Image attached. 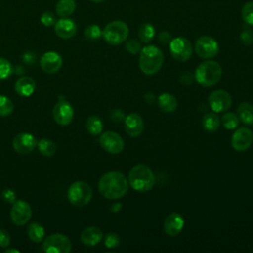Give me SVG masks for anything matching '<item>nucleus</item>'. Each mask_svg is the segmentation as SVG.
Segmentation results:
<instances>
[{
    "mask_svg": "<svg viewBox=\"0 0 253 253\" xmlns=\"http://www.w3.org/2000/svg\"><path fill=\"white\" fill-rule=\"evenodd\" d=\"M86 128L92 135H97L102 132L103 123L97 116H90L86 122Z\"/></svg>",
    "mask_w": 253,
    "mask_h": 253,
    "instance_id": "obj_28",
    "label": "nucleus"
},
{
    "mask_svg": "<svg viewBox=\"0 0 253 253\" xmlns=\"http://www.w3.org/2000/svg\"><path fill=\"white\" fill-rule=\"evenodd\" d=\"M2 198L7 203H14L16 201V193L12 189H5L2 192Z\"/></svg>",
    "mask_w": 253,
    "mask_h": 253,
    "instance_id": "obj_40",
    "label": "nucleus"
},
{
    "mask_svg": "<svg viewBox=\"0 0 253 253\" xmlns=\"http://www.w3.org/2000/svg\"><path fill=\"white\" fill-rule=\"evenodd\" d=\"M158 107L162 112L173 113L178 107V101L173 95L169 93H162L158 97Z\"/></svg>",
    "mask_w": 253,
    "mask_h": 253,
    "instance_id": "obj_22",
    "label": "nucleus"
},
{
    "mask_svg": "<svg viewBox=\"0 0 253 253\" xmlns=\"http://www.w3.org/2000/svg\"><path fill=\"white\" fill-rule=\"evenodd\" d=\"M219 125H220L219 118L213 112H209L205 114L202 119V126L209 132H213L217 130L219 127Z\"/></svg>",
    "mask_w": 253,
    "mask_h": 253,
    "instance_id": "obj_25",
    "label": "nucleus"
},
{
    "mask_svg": "<svg viewBox=\"0 0 253 253\" xmlns=\"http://www.w3.org/2000/svg\"><path fill=\"white\" fill-rule=\"evenodd\" d=\"M128 36V27L123 21H113L107 24L102 31V37L111 45L123 43Z\"/></svg>",
    "mask_w": 253,
    "mask_h": 253,
    "instance_id": "obj_5",
    "label": "nucleus"
},
{
    "mask_svg": "<svg viewBox=\"0 0 253 253\" xmlns=\"http://www.w3.org/2000/svg\"><path fill=\"white\" fill-rule=\"evenodd\" d=\"M164 55L162 50L155 45H146L141 48L139 54V68L142 73L152 75L162 67Z\"/></svg>",
    "mask_w": 253,
    "mask_h": 253,
    "instance_id": "obj_3",
    "label": "nucleus"
},
{
    "mask_svg": "<svg viewBox=\"0 0 253 253\" xmlns=\"http://www.w3.org/2000/svg\"><path fill=\"white\" fill-rule=\"evenodd\" d=\"M240 41L245 45L252 44L253 43V31L248 27H244V29L240 33Z\"/></svg>",
    "mask_w": 253,
    "mask_h": 253,
    "instance_id": "obj_38",
    "label": "nucleus"
},
{
    "mask_svg": "<svg viewBox=\"0 0 253 253\" xmlns=\"http://www.w3.org/2000/svg\"><path fill=\"white\" fill-rule=\"evenodd\" d=\"M110 118L112 119L113 122L115 123H121L123 121H125V114L122 110L120 109H114L111 111L110 113Z\"/></svg>",
    "mask_w": 253,
    "mask_h": 253,
    "instance_id": "obj_39",
    "label": "nucleus"
},
{
    "mask_svg": "<svg viewBox=\"0 0 253 253\" xmlns=\"http://www.w3.org/2000/svg\"><path fill=\"white\" fill-rule=\"evenodd\" d=\"M20 251L19 250H17V249H7L6 251H5V253H19Z\"/></svg>",
    "mask_w": 253,
    "mask_h": 253,
    "instance_id": "obj_46",
    "label": "nucleus"
},
{
    "mask_svg": "<svg viewBox=\"0 0 253 253\" xmlns=\"http://www.w3.org/2000/svg\"><path fill=\"white\" fill-rule=\"evenodd\" d=\"M126 49L130 54H137L141 50V44L137 40L130 39L126 43Z\"/></svg>",
    "mask_w": 253,
    "mask_h": 253,
    "instance_id": "obj_37",
    "label": "nucleus"
},
{
    "mask_svg": "<svg viewBox=\"0 0 253 253\" xmlns=\"http://www.w3.org/2000/svg\"><path fill=\"white\" fill-rule=\"evenodd\" d=\"M90 1L96 2V3H100V2H103V1H105V0H90Z\"/></svg>",
    "mask_w": 253,
    "mask_h": 253,
    "instance_id": "obj_47",
    "label": "nucleus"
},
{
    "mask_svg": "<svg viewBox=\"0 0 253 253\" xmlns=\"http://www.w3.org/2000/svg\"><path fill=\"white\" fill-rule=\"evenodd\" d=\"M154 99H155V96H154L152 93H147V94H145V96H144V100H145V102L148 103V104H151V103L154 101Z\"/></svg>",
    "mask_w": 253,
    "mask_h": 253,
    "instance_id": "obj_45",
    "label": "nucleus"
},
{
    "mask_svg": "<svg viewBox=\"0 0 253 253\" xmlns=\"http://www.w3.org/2000/svg\"><path fill=\"white\" fill-rule=\"evenodd\" d=\"M62 66V57L55 51H47L41 57V67L46 73H55Z\"/></svg>",
    "mask_w": 253,
    "mask_h": 253,
    "instance_id": "obj_16",
    "label": "nucleus"
},
{
    "mask_svg": "<svg viewBox=\"0 0 253 253\" xmlns=\"http://www.w3.org/2000/svg\"><path fill=\"white\" fill-rule=\"evenodd\" d=\"M36 89V81L30 76H23L15 83V90L22 97L31 96Z\"/></svg>",
    "mask_w": 253,
    "mask_h": 253,
    "instance_id": "obj_21",
    "label": "nucleus"
},
{
    "mask_svg": "<svg viewBox=\"0 0 253 253\" xmlns=\"http://www.w3.org/2000/svg\"><path fill=\"white\" fill-rule=\"evenodd\" d=\"M125 128L126 133L131 137L139 136L144 128V123L140 115L130 113L125 118Z\"/></svg>",
    "mask_w": 253,
    "mask_h": 253,
    "instance_id": "obj_17",
    "label": "nucleus"
},
{
    "mask_svg": "<svg viewBox=\"0 0 253 253\" xmlns=\"http://www.w3.org/2000/svg\"><path fill=\"white\" fill-rule=\"evenodd\" d=\"M155 35V29L154 27L149 24V23H145L142 24L139 29H138V38L142 42H149Z\"/></svg>",
    "mask_w": 253,
    "mask_h": 253,
    "instance_id": "obj_29",
    "label": "nucleus"
},
{
    "mask_svg": "<svg viewBox=\"0 0 253 253\" xmlns=\"http://www.w3.org/2000/svg\"><path fill=\"white\" fill-rule=\"evenodd\" d=\"M222 74L221 66L214 60H207L198 65L195 70V79L203 87L215 85Z\"/></svg>",
    "mask_w": 253,
    "mask_h": 253,
    "instance_id": "obj_4",
    "label": "nucleus"
},
{
    "mask_svg": "<svg viewBox=\"0 0 253 253\" xmlns=\"http://www.w3.org/2000/svg\"><path fill=\"white\" fill-rule=\"evenodd\" d=\"M183 227H184V219L177 212L170 213L165 218L164 223H163L164 231L169 236H176V235H178L182 231Z\"/></svg>",
    "mask_w": 253,
    "mask_h": 253,
    "instance_id": "obj_19",
    "label": "nucleus"
},
{
    "mask_svg": "<svg viewBox=\"0 0 253 253\" xmlns=\"http://www.w3.org/2000/svg\"><path fill=\"white\" fill-rule=\"evenodd\" d=\"M37 145H38L39 151L43 156H46V157L52 156L55 153V151H56V146H55L54 142L51 141L50 139H47V138L40 139L38 141Z\"/></svg>",
    "mask_w": 253,
    "mask_h": 253,
    "instance_id": "obj_27",
    "label": "nucleus"
},
{
    "mask_svg": "<svg viewBox=\"0 0 253 253\" xmlns=\"http://www.w3.org/2000/svg\"><path fill=\"white\" fill-rule=\"evenodd\" d=\"M103 238V232L98 226H88L80 234V239L87 246L97 245Z\"/></svg>",
    "mask_w": 253,
    "mask_h": 253,
    "instance_id": "obj_20",
    "label": "nucleus"
},
{
    "mask_svg": "<svg viewBox=\"0 0 253 253\" xmlns=\"http://www.w3.org/2000/svg\"><path fill=\"white\" fill-rule=\"evenodd\" d=\"M241 17L247 25L253 26V1L246 2L241 9Z\"/></svg>",
    "mask_w": 253,
    "mask_h": 253,
    "instance_id": "obj_32",
    "label": "nucleus"
},
{
    "mask_svg": "<svg viewBox=\"0 0 253 253\" xmlns=\"http://www.w3.org/2000/svg\"><path fill=\"white\" fill-rule=\"evenodd\" d=\"M77 26L75 22L67 17L61 18L57 20L54 24V32L55 34L64 40L72 38L76 34Z\"/></svg>",
    "mask_w": 253,
    "mask_h": 253,
    "instance_id": "obj_18",
    "label": "nucleus"
},
{
    "mask_svg": "<svg viewBox=\"0 0 253 253\" xmlns=\"http://www.w3.org/2000/svg\"><path fill=\"white\" fill-rule=\"evenodd\" d=\"M92 195V188L84 181H76L72 183L67 192L69 202L76 207H83L87 205L91 201Z\"/></svg>",
    "mask_w": 253,
    "mask_h": 253,
    "instance_id": "obj_6",
    "label": "nucleus"
},
{
    "mask_svg": "<svg viewBox=\"0 0 253 253\" xmlns=\"http://www.w3.org/2000/svg\"><path fill=\"white\" fill-rule=\"evenodd\" d=\"M10 244V235L5 229H0V246L5 248Z\"/></svg>",
    "mask_w": 253,
    "mask_h": 253,
    "instance_id": "obj_41",
    "label": "nucleus"
},
{
    "mask_svg": "<svg viewBox=\"0 0 253 253\" xmlns=\"http://www.w3.org/2000/svg\"><path fill=\"white\" fill-rule=\"evenodd\" d=\"M99 192L107 199H120L126 195L128 190V181L119 171L105 173L98 183Z\"/></svg>",
    "mask_w": 253,
    "mask_h": 253,
    "instance_id": "obj_1",
    "label": "nucleus"
},
{
    "mask_svg": "<svg viewBox=\"0 0 253 253\" xmlns=\"http://www.w3.org/2000/svg\"><path fill=\"white\" fill-rule=\"evenodd\" d=\"M54 121L60 126H67L73 119V108L66 101L58 102L52 111Z\"/></svg>",
    "mask_w": 253,
    "mask_h": 253,
    "instance_id": "obj_15",
    "label": "nucleus"
},
{
    "mask_svg": "<svg viewBox=\"0 0 253 253\" xmlns=\"http://www.w3.org/2000/svg\"><path fill=\"white\" fill-rule=\"evenodd\" d=\"M128 183L136 192H148L155 184V176L149 166L139 163L130 169L128 173Z\"/></svg>",
    "mask_w": 253,
    "mask_h": 253,
    "instance_id": "obj_2",
    "label": "nucleus"
},
{
    "mask_svg": "<svg viewBox=\"0 0 253 253\" xmlns=\"http://www.w3.org/2000/svg\"><path fill=\"white\" fill-rule=\"evenodd\" d=\"M76 8L74 0H58L55 5V13L61 18H65L73 14Z\"/></svg>",
    "mask_w": 253,
    "mask_h": 253,
    "instance_id": "obj_24",
    "label": "nucleus"
},
{
    "mask_svg": "<svg viewBox=\"0 0 253 253\" xmlns=\"http://www.w3.org/2000/svg\"><path fill=\"white\" fill-rule=\"evenodd\" d=\"M169 48L172 56L178 61H186L193 54V45L191 42L184 37L172 39L169 43Z\"/></svg>",
    "mask_w": 253,
    "mask_h": 253,
    "instance_id": "obj_8",
    "label": "nucleus"
},
{
    "mask_svg": "<svg viewBox=\"0 0 253 253\" xmlns=\"http://www.w3.org/2000/svg\"><path fill=\"white\" fill-rule=\"evenodd\" d=\"M218 50L219 46L217 42L210 36L200 37L195 43V51L197 55L205 59L214 57L218 53Z\"/></svg>",
    "mask_w": 253,
    "mask_h": 253,
    "instance_id": "obj_9",
    "label": "nucleus"
},
{
    "mask_svg": "<svg viewBox=\"0 0 253 253\" xmlns=\"http://www.w3.org/2000/svg\"><path fill=\"white\" fill-rule=\"evenodd\" d=\"M237 117L244 125L253 124V106L248 102L241 103L237 108Z\"/></svg>",
    "mask_w": 253,
    "mask_h": 253,
    "instance_id": "obj_23",
    "label": "nucleus"
},
{
    "mask_svg": "<svg viewBox=\"0 0 253 253\" xmlns=\"http://www.w3.org/2000/svg\"><path fill=\"white\" fill-rule=\"evenodd\" d=\"M105 246L107 248H115V247H118L121 243V239H120V236L117 234V233H114V232H111V233H108L106 236H105Z\"/></svg>",
    "mask_w": 253,
    "mask_h": 253,
    "instance_id": "obj_35",
    "label": "nucleus"
},
{
    "mask_svg": "<svg viewBox=\"0 0 253 253\" xmlns=\"http://www.w3.org/2000/svg\"><path fill=\"white\" fill-rule=\"evenodd\" d=\"M209 105L215 113H220L228 110L232 103L230 94L225 90H215L209 96Z\"/></svg>",
    "mask_w": 253,
    "mask_h": 253,
    "instance_id": "obj_12",
    "label": "nucleus"
},
{
    "mask_svg": "<svg viewBox=\"0 0 253 253\" xmlns=\"http://www.w3.org/2000/svg\"><path fill=\"white\" fill-rule=\"evenodd\" d=\"M37 143L38 141L35 136L28 132H21L13 139L14 149L21 154H28L32 152L37 146Z\"/></svg>",
    "mask_w": 253,
    "mask_h": 253,
    "instance_id": "obj_14",
    "label": "nucleus"
},
{
    "mask_svg": "<svg viewBox=\"0 0 253 253\" xmlns=\"http://www.w3.org/2000/svg\"><path fill=\"white\" fill-rule=\"evenodd\" d=\"M14 110L13 102L6 96L0 95V117L9 116Z\"/></svg>",
    "mask_w": 253,
    "mask_h": 253,
    "instance_id": "obj_31",
    "label": "nucleus"
},
{
    "mask_svg": "<svg viewBox=\"0 0 253 253\" xmlns=\"http://www.w3.org/2000/svg\"><path fill=\"white\" fill-rule=\"evenodd\" d=\"M13 73V66L9 60L0 57V80L9 78Z\"/></svg>",
    "mask_w": 253,
    "mask_h": 253,
    "instance_id": "obj_33",
    "label": "nucleus"
},
{
    "mask_svg": "<svg viewBox=\"0 0 253 253\" xmlns=\"http://www.w3.org/2000/svg\"><path fill=\"white\" fill-rule=\"evenodd\" d=\"M122 209V204L121 203H115V204H113L112 206H111V211L112 212H114V213H117L120 210Z\"/></svg>",
    "mask_w": 253,
    "mask_h": 253,
    "instance_id": "obj_44",
    "label": "nucleus"
},
{
    "mask_svg": "<svg viewBox=\"0 0 253 253\" xmlns=\"http://www.w3.org/2000/svg\"><path fill=\"white\" fill-rule=\"evenodd\" d=\"M193 79H194L193 75H192L191 73H189V72H186V73H184V74L181 76V82H182L184 85H189V84H191L192 81H193Z\"/></svg>",
    "mask_w": 253,
    "mask_h": 253,
    "instance_id": "obj_43",
    "label": "nucleus"
},
{
    "mask_svg": "<svg viewBox=\"0 0 253 253\" xmlns=\"http://www.w3.org/2000/svg\"><path fill=\"white\" fill-rule=\"evenodd\" d=\"M56 18L55 15L50 12V11H44L42 15H41V23L45 26V27H51L54 26L55 22H56Z\"/></svg>",
    "mask_w": 253,
    "mask_h": 253,
    "instance_id": "obj_36",
    "label": "nucleus"
},
{
    "mask_svg": "<svg viewBox=\"0 0 253 253\" xmlns=\"http://www.w3.org/2000/svg\"><path fill=\"white\" fill-rule=\"evenodd\" d=\"M85 37L90 41H97L102 37V30L98 25H90L85 30Z\"/></svg>",
    "mask_w": 253,
    "mask_h": 253,
    "instance_id": "obj_34",
    "label": "nucleus"
},
{
    "mask_svg": "<svg viewBox=\"0 0 253 253\" xmlns=\"http://www.w3.org/2000/svg\"><path fill=\"white\" fill-rule=\"evenodd\" d=\"M100 145L109 153L118 154L123 151L125 143L120 134L115 131H105L99 137Z\"/></svg>",
    "mask_w": 253,
    "mask_h": 253,
    "instance_id": "obj_10",
    "label": "nucleus"
},
{
    "mask_svg": "<svg viewBox=\"0 0 253 253\" xmlns=\"http://www.w3.org/2000/svg\"><path fill=\"white\" fill-rule=\"evenodd\" d=\"M253 141V133L246 126L237 128L231 136V146L234 150L241 152L247 150Z\"/></svg>",
    "mask_w": 253,
    "mask_h": 253,
    "instance_id": "obj_13",
    "label": "nucleus"
},
{
    "mask_svg": "<svg viewBox=\"0 0 253 253\" xmlns=\"http://www.w3.org/2000/svg\"><path fill=\"white\" fill-rule=\"evenodd\" d=\"M10 217L16 225H24L32 217L31 206L23 200L15 201L10 211Z\"/></svg>",
    "mask_w": 253,
    "mask_h": 253,
    "instance_id": "obj_11",
    "label": "nucleus"
},
{
    "mask_svg": "<svg viewBox=\"0 0 253 253\" xmlns=\"http://www.w3.org/2000/svg\"><path fill=\"white\" fill-rule=\"evenodd\" d=\"M158 39H159V42L163 44H168L170 43V42L172 41V36L170 33H168L167 31H162L159 33V36H158Z\"/></svg>",
    "mask_w": 253,
    "mask_h": 253,
    "instance_id": "obj_42",
    "label": "nucleus"
},
{
    "mask_svg": "<svg viewBox=\"0 0 253 253\" xmlns=\"http://www.w3.org/2000/svg\"><path fill=\"white\" fill-rule=\"evenodd\" d=\"M221 124L226 129H234L239 125V119L236 114L232 112H227L223 114L221 118Z\"/></svg>",
    "mask_w": 253,
    "mask_h": 253,
    "instance_id": "obj_30",
    "label": "nucleus"
},
{
    "mask_svg": "<svg viewBox=\"0 0 253 253\" xmlns=\"http://www.w3.org/2000/svg\"><path fill=\"white\" fill-rule=\"evenodd\" d=\"M71 248L70 239L61 233L47 236L42 244V249L45 253H68L71 251Z\"/></svg>",
    "mask_w": 253,
    "mask_h": 253,
    "instance_id": "obj_7",
    "label": "nucleus"
},
{
    "mask_svg": "<svg viewBox=\"0 0 253 253\" xmlns=\"http://www.w3.org/2000/svg\"><path fill=\"white\" fill-rule=\"evenodd\" d=\"M28 236L36 243L41 242L44 237V229L42 225L38 222H32L28 227Z\"/></svg>",
    "mask_w": 253,
    "mask_h": 253,
    "instance_id": "obj_26",
    "label": "nucleus"
}]
</instances>
